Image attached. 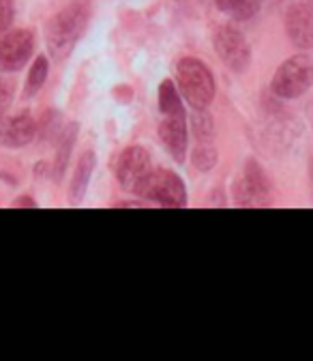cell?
Returning <instances> with one entry per match:
<instances>
[{
  "label": "cell",
  "mask_w": 313,
  "mask_h": 361,
  "mask_svg": "<svg viewBox=\"0 0 313 361\" xmlns=\"http://www.w3.org/2000/svg\"><path fill=\"white\" fill-rule=\"evenodd\" d=\"M91 22V0H73L46 24V45L54 61H65Z\"/></svg>",
  "instance_id": "cell-1"
},
{
  "label": "cell",
  "mask_w": 313,
  "mask_h": 361,
  "mask_svg": "<svg viewBox=\"0 0 313 361\" xmlns=\"http://www.w3.org/2000/svg\"><path fill=\"white\" fill-rule=\"evenodd\" d=\"M176 84L185 102L193 110H208L215 99V78L212 71L193 56L181 59L176 65Z\"/></svg>",
  "instance_id": "cell-2"
},
{
  "label": "cell",
  "mask_w": 313,
  "mask_h": 361,
  "mask_svg": "<svg viewBox=\"0 0 313 361\" xmlns=\"http://www.w3.org/2000/svg\"><path fill=\"white\" fill-rule=\"evenodd\" d=\"M133 194H138L140 198L151 200L153 204L165 209L187 207V188L183 183V178L167 168H157V170L153 168Z\"/></svg>",
  "instance_id": "cell-3"
},
{
  "label": "cell",
  "mask_w": 313,
  "mask_h": 361,
  "mask_svg": "<svg viewBox=\"0 0 313 361\" xmlns=\"http://www.w3.org/2000/svg\"><path fill=\"white\" fill-rule=\"evenodd\" d=\"M313 86V61L305 54H294L283 61L271 80L273 95L279 99L302 97Z\"/></svg>",
  "instance_id": "cell-4"
},
{
  "label": "cell",
  "mask_w": 313,
  "mask_h": 361,
  "mask_svg": "<svg viewBox=\"0 0 313 361\" xmlns=\"http://www.w3.org/2000/svg\"><path fill=\"white\" fill-rule=\"evenodd\" d=\"M234 200L238 207H266L273 200V185L264 168L249 159L234 185Z\"/></svg>",
  "instance_id": "cell-5"
},
{
  "label": "cell",
  "mask_w": 313,
  "mask_h": 361,
  "mask_svg": "<svg viewBox=\"0 0 313 361\" xmlns=\"http://www.w3.org/2000/svg\"><path fill=\"white\" fill-rule=\"evenodd\" d=\"M219 61L234 73H245L251 65V48L247 37L234 26H221L212 39Z\"/></svg>",
  "instance_id": "cell-6"
},
{
  "label": "cell",
  "mask_w": 313,
  "mask_h": 361,
  "mask_svg": "<svg viewBox=\"0 0 313 361\" xmlns=\"http://www.w3.org/2000/svg\"><path fill=\"white\" fill-rule=\"evenodd\" d=\"M34 52V35L28 28L7 30L0 37V73L20 71Z\"/></svg>",
  "instance_id": "cell-7"
},
{
  "label": "cell",
  "mask_w": 313,
  "mask_h": 361,
  "mask_svg": "<svg viewBox=\"0 0 313 361\" xmlns=\"http://www.w3.org/2000/svg\"><path fill=\"white\" fill-rule=\"evenodd\" d=\"M151 170H153L151 153L138 145L127 147L116 161V178L120 188L127 192H136V188L148 176Z\"/></svg>",
  "instance_id": "cell-8"
},
{
  "label": "cell",
  "mask_w": 313,
  "mask_h": 361,
  "mask_svg": "<svg viewBox=\"0 0 313 361\" xmlns=\"http://www.w3.org/2000/svg\"><path fill=\"white\" fill-rule=\"evenodd\" d=\"M159 135L172 159L176 164H185L189 153V131L185 116H163L159 123Z\"/></svg>",
  "instance_id": "cell-9"
},
{
  "label": "cell",
  "mask_w": 313,
  "mask_h": 361,
  "mask_svg": "<svg viewBox=\"0 0 313 361\" xmlns=\"http://www.w3.org/2000/svg\"><path fill=\"white\" fill-rule=\"evenodd\" d=\"M37 138V121L30 112H20L13 116H5L0 121V145L3 147H26Z\"/></svg>",
  "instance_id": "cell-10"
},
{
  "label": "cell",
  "mask_w": 313,
  "mask_h": 361,
  "mask_svg": "<svg viewBox=\"0 0 313 361\" xmlns=\"http://www.w3.org/2000/svg\"><path fill=\"white\" fill-rule=\"evenodd\" d=\"M286 32L298 50L313 48V9L307 3H298L288 9Z\"/></svg>",
  "instance_id": "cell-11"
},
{
  "label": "cell",
  "mask_w": 313,
  "mask_h": 361,
  "mask_svg": "<svg viewBox=\"0 0 313 361\" xmlns=\"http://www.w3.org/2000/svg\"><path fill=\"white\" fill-rule=\"evenodd\" d=\"M97 166V155L93 151H86L82 153V157L75 164V170L71 174V183H69V200L71 202H82L88 185H91V178Z\"/></svg>",
  "instance_id": "cell-12"
},
{
  "label": "cell",
  "mask_w": 313,
  "mask_h": 361,
  "mask_svg": "<svg viewBox=\"0 0 313 361\" xmlns=\"http://www.w3.org/2000/svg\"><path fill=\"white\" fill-rule=\"evenodd\" d=\"M215 5L228 18L236 22H247L262 9L264 0H215Z\"/></svg>",
  "instance_id": "cell-13"
},
{
  "label": "cell",
  "mask_w": 313,
  "mask_h": 361,
  "mask_svg": "<svg viewBox=\"0 0 313 361\" xmlns=\"http://www.w3.org/2000/svg\"><path fill=\"white\" fill-rule=\"evenodd\" d=\"M77 129H79L77 123H73V125H69V127L65 129V133L60 135L58 151H56V157H54V166H52V174H54L56 180L63 178V174H65V170H67V166H69V161H71V151H73V145H75V140H77Z\"/></svg>",
  "instance_id": "cell-14"
},
{
  "label": "cell",
  "mask_w": 313,
  "mask_h": 361,
  "mask_svg": "<svg viewBox=\"0 0 313 361\" xmlns=\"http://www.w3.org/2000/svg\"><path fill=\"white\" fill-rule=\"evenodd\" d=\"M159 112L163 116H185L181 90L172 80H163L159 86Z\"/></svg>",
  "instance_id": "cell-15"
},
{
  "label": "cell",
  "mask_w": 313,
  "mask_h": 361,
  "mask_svg": "<svg viewBox=\"0 0 313 361\" xmlns=\"http://www.w3.org/2000/svg\"><path fill=\"white\" fill-rule=\"evenodd\" d=\"M48 73H50L48 56H37L32 67H30V71H28L26 84H24V97H34L39 90L43 88V84H46Z\"/></svg>",
  "instance_id": "cell-16"
},
{
  "label": "cell",
  "mask_w": 313,
  "mask_h": 361,
  "mask_svg": "<svg viewBox=\"0 0 313 361\" xmlns=\"http://www.w3.org/2000/svg\"><path fill=\"white\" fill-rule=\"evenodd\" d=\"M219 153L212 145V140H198V145L191 151V164L200 170V172H208L217 166Z\"/></svg>",
  "instance_id": "cell-17"
},
{
  "label": "cell",
  "mask_w": 313,
  "mask_h": 361,
  "mask_svg": "<svg viewBox=\"0 0 313 361\" xmlns=\"http://www.w3.org/2000/svg\"><path fill=\"white\" fill-rule=\"evenodd\" d=\"M191 131L196 140H212L215 138V121L206 110H196L191 114Z\"/></svg>",
  "instance_id": "cell-18"
},
{
  "label": "cell",
  "mask_w": 313,
  "mask_h": 361,
  "mask_svg": "<svg viewBox=\"0 0 313 361\" xmlns=\"http://www.w3.org/2000/svg\"><path fill=\"white\" fill-rule=\"evenodd\" d=\"M15 9H13V0H0V37H3L11 22H13Z\"/></svg>",
  "instance_id": "cell-19"
},
{
  "label": "cell",
  "mask_w": 313,
  "mask_h": 361,
  "mask_svg": "<svg viewBox=\"0 0 313 361\" xmlns=\"http://www.w3.org/2000/svg\"><path fill=\"white\" fill-rule=\"evenodd\" d=\"M13 102V84L7 80H0V121L7 116V110Z\"/></svg>",
  "instance_id": "cell-20"
},
{
  "label": "cell",
  "mask_w": 313,
  "mask_h": 361,
  "mask_svg": "<svg viewBox=\"0 0 313 361\" xmlns=\"http://www.w3.org/2000/svg\"><path fill=\"white\" fill-rule=\"evenodd\" d=\"M13 207H15V209H20V207H30V209H34V207H37V202H34L30 196H20V198H15Z\"/></svg>",
  "instance_id": "cell-21"
},
{
  "label": "cell",
  "mask_w": 313,
  "mask_h": 361,
  "mask_svg": "<svg viewBox=\"0 0 313 361\" xmlns=\"http://www.w3.org/2000/svg\"><path fill=\"white\" fill-rule=\"evenodd\" d=\"M309 190H311V196H313V157L309 161Z\"/></svg>",
  "instance_id": "cell-22"
},
{
  "label": "cell",
  "mask_w": 313,
  "mask_h": 361,
  "mask_svg": "<svg viewBox=\"0 0 313 361\" xmlns=\"http://www.w3.org/2000/svg\"><path fill=\"white\" fill-rule=\"evenodd\" d=\"M302 3H307V5H309V7L313 9V0H302Z\"/></svg>",
  "instance_id": "cell-23"
}]
</instances>
